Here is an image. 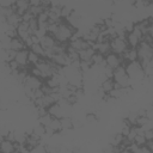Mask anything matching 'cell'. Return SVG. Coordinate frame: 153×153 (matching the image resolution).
Masks as SVG:
<instances>
[{"label":"cell","mask_w":153,"mask_h":153,"mask_svg":"<svg viewBox=\"0 0 153 153\" xmlns=\"http://www.w3.org/2000/svg\"><path fill=\"white\" fill-rule=\"evenodd\" d=\"M75 32H76V29L73 27L66 19H62L59 23V30L55 35V38L57 42H69V39Z\"/></svg>","instance_id":"6da1fadb"},{"label":"cell","mask_w":153,"mask_h":153,"mask_svg":"<svg viewBox=\"0 0 153 153\" xmlns=\"http://www.w3.org/2000/svg\"><path fill=\"white\" fill-rule=\"evenodd\" d=\"M137 48V60L143 67L147 65L153 57V43H148L146 41H141Z\"/></svg>","instance_id":"7a4b0ae2"},{"label":"cell","mask_w":153,"mask_h":153,"mask_svg":"<svg viewBox=\"0 0 153 153\" xmlns=\"http://www.w3.org/2000/svg\"><path fill=\"white\" fill-rule=\"evenodd\" d=\"M114 80L120 87H128L130 86V78L127 74L126 66L120 65L114 69Z\"/></svg>","instance_id":"3957f363"},{"label":"cell","mask_w":153,"mask_h":153,"mask_svg":"<svg viewBox=\"0 0 153 153\" xmlns=\"http://www.w3.org/2000/svg\"><path fill=\"white\" fill-rule=\"evenodd\" d=\"M110 44H111V50L118 55H122L127 49H128V42L127 38L124 36H116L114 38L110 39Z\"/></svg>","instance_id":"277c9868"},{"label":"cell","mask_w":153,"mask_h":153,"mask_svg":"<svg viewBox=\"0 0 153 153\" xmlns=\"http://www.w3.org/2000/svg\"><path fill=\"white\" fill-rule=\"evenodd\" d=\"M44 79H41V78H37L32 74H27L26 78L24 79L23 81V86L24 88H27V90H36V88H39L42 85H43V81Z\"/></svg>","instance_id":"5b68a950"},{"label":"cell","mask_w":153,"mask_h":153,"mask_svg":"<svg viewBox=\"0 0 153 153\" xmlns=\"http://www.w3.org/2000/svg\"><path fill=\"white\" fill-rule=\"evenodd\" d=\"M105 62H106V66H109V67H111V68H116V67H118L120 65H127V62L123 60V57H122V55H118V54H116V53H114V51H111L110 54H108L106 56H105Z\"/></svg>","instance_id":"8992f818"},{"label":"cell","mask_w":153,"mask_h":153,"mask_svg":"<svg viewBox=\"0 0 153 153\" xmlns=\"http://www.w3.org/2000/svg\"><path fill=\"white\" fill-rule=\"evenodd\" d=\"M27 56H29V49H23V50L17 51V55H16V59L14 60L19 63L20 68H27V66H30L29 65Z\"/></svg>","instance_id":"52a82bcc"},{"label":"cell","mask_w":153,"mask_h":153,"mask_svg":"<svg viewBox=\"0 0 153 153\" xmlns=\"http://www.w3.org/2000/svg\"><path fill=\"white\" fill-rule=\"evenodd\" d=\"M93 49L96 51H99L100 54H103L104 56H106L108 54H110L112 50H111V44H110V41H105V42H96L94 45H93Z\"/></svg>","instance_id":"ba28073f"},{"label":"cell","mask_w":153,"mask_h":153,"mask_svg":"<svg viewBox=\"0 0 153 153\" xmlns=\"http://www.w3.org/2000/svg\"><path fill=\"white\" fill-rule=\"evenodd\" d=\"M39 43L42 44V47L44 49H50V48H54L56 45L57 41H56V38L54 36H51L49 33H45L44 36L41 37V42Z\"/></svg>","instance_id":"9c48e42d"},{"label":"cell","mask_w":153,"mask_h":153,"mask_svg":"<svg viewBox=\"0 0 153 153\" xmlns=\"http://www.w3.org/2000/svg\"><path fill=\"white\" fill-rule=\"evenodd\" d=\"M17 32H18V37H20L23 41H26L31 35L29 32V24L25 22H22L18 26H17Z\"/></svg>","instance_id":"30bf717a"},{"label":"cell","mask_w":153,"mask_h":153,"mask_svg":"<svg viewBox=\"0 0 153 153\" xmlns=\"http://www.w3.org/2000/svg\"><path fill=\"white\" fill-rule=\"evenodd\" d=\"M0 149L4 153H14L16 152L14 142L13 141H10V140H7L5 137H2L1 139V142H0Z\"/></svg>","instance_id":"8fae6325"},{"label":"cell","mask_w":153,"mask_h":153,"mask_svg":"<svg viewBox=\"0 0 153 153\" xmlns=\"http://www.w3.org/2000/svg\"><path fill=\"white\" fill-rule=\"evenodd\" d=\"M123 60L128 63L130 61H135L137 60V48H133V47H128V49L122 54Z\"/></svg>","instance_id":"7c38bea8"},{"label":"cell","mask_w":153,"mask_h":153,"mask_svg":"<svg viewBox=\"0 0 153 153\" xmlns=\"http://www.w3.org/2000/svg\"><path fill=\"white\" fill-rule=\"evenodd\" d=\"M48 114H50L53 117H59V118H61V117L65 116L63 109H62V106L59 104V102L51 104V105L48 108Z\"/></svg>","instance_id":"4fadbf2b"},{"label":"cell","mask_w":153,"mask_h":153,"mask_svg":"<svg viewBox=\"0 0 153 153\" xmlns=\"http://www.w3.org/2000/svg\"><path fill=\"white\" fill-rule=\"evenodd\" d=\"M94 53H96V50L93 48H91V47L85 48L79 51V59H80V61H91Z\"/></svg>","instance_id":"5bb4252c"},{"label":"cell","mask_w":153,"mask_h":153,"mask_svg":"<svg viewBox=\"0 0 153 153\" xmlns=\"http://www.w3.org/2000/svg\"><path fill=\"white\" fill-rule=\"evenodd\" d=\"M14 4L17 5V13H19L20 16H23L31 7L29 0H16Z\"/></svg>","instance_id":"9a60e30c"},{"label":"cell","mask_w":153,"mask_h":153,"mask_svg":"<svg viewBox=\"0 0 153 153\" xmlns=\"http://www.w3.org/2000/svg\"><path fill=\"white\" fill-rule=\"evenodd\" d=\"M126 38H127L128 45H129V47H133V48H136V47L140 44V42H141V37H139V36H137L136 33H134L133 31L128 32L127 36H126Z\"/></svg>","instance_id":"2e32d148"},{"label":"cell","mask_w":153,"mask_h":153,"mask_svg":"<svg viewBox=\"0 0 153 153\" xmlns=\"http://www.w3.org/2000/svg\"><path fill=\"white\" fill-rule=\"evenodd\" d=\"M11 49L16 50V51H19V50H23V49H29L25 44V42L20 38V37H14L12 38L11 41Z\"/></svg>","instance_id":"e0dca14e"},{"label":"cell","mask_w":153,"mask_h":153,"mask_svg":"<svg viewBox=\"0 0 153 153\" xmlns=\"http://www.w3.org/2000/svg\"><path fill=\"white\" fill-rule=\"evenodd\" d=\"M22 22H23L22 16H20L19 13H17V12L10 14V16L6 18V23H7L8 25H11V26H14V27H17Z\"/></svg>","instance_id":"ac0fdd59"},{"label":"cell","mask_w":153,"mask_h":153,"mask_svg":"<svg viewBox=\"0 0 153 153\" xmlns=\"http://www.w3.org/2000/svg\"><path fill=\"white\" fill-rule=\"evenodd\" d=\"M100 87L105 93H110L115 88V80L114 78H106L100 82Z\"/></svg>","instance_id":"d6986e66"},{"label":"cell","mask_w":153,"mask_h":153,"mask_svg":"<svg viewBox=\"0 0 153 153\" xmlns=\"http://www.w3.org/2000/svg\"><path fill=\"white\" fill-rule=\"evenodd\" d=\"M92 62L94 66H99L100 68L105 67L106 66V62H105V56L103 54H100L99 51H96L94 55L92 56Z\"/></svg>","instance_id":"ffe728a7"},{"label":"cell","mask_w":153,"mask_h":153,"mask_svg":"<svg viewBox=\"0 0 153 153\" xmlns=\"http://www.w3.org/2000/svg\"><path fill=\"white\" fill-rule=\"evenodd\" d=\"M44 82L50 86L51 88H56V87H60V78H59V74H54L49 78H47L44 80Z\"/></svg>","instance_id":"44dd1931"},{"label":"cell","mask_w":153,"mask_h":153,"mask_svg":"<svg viewBox=\"0 0 153 153\" xmlns=\"http://www.w3.org/2000/svg\"><path fill=\"white\" fill-rule=\"evenodd\" d=\"M49 127L55 131V133H60L62 130V124H61V118L59 117H53L51 122L49 123Z\"/></svg>","instance_id":"7402d4cb"},{"label":"cell","mask_w":153,"mask_h":153,"mask_svg":"<svg viewBox=\"0 0 153 153\" xmlns=\"http://www.w3.org/2000/svg\"><path fill=\"white\" fill-rule=\"evenodd\" d=\"M27 24H29V32H30V35H35L37 32V30L39 29V23H38L37 17L32 18Z\"/></svg>","instance_id":"603a6c76"},{"label":"cell","mask_w":153,"mask_h":153,"mask_svg":"<svg viewBox=\"0 0 153 153\" xmlns=\"http://www.w3.org/2000/svg\"><path fill=\"white\" fill-rule=\"evenodd\" d=\"M29 49L32 50V51H35V53H36L37 55H39L41 57H45V49L42 47L41 43H35V44H32Z\"/></svg>","instance_id":"cb8c5ba5"},{"label":"cell","mask_w":153,"mask_h":153,"mask_svg":"<svg viewBox=\"0 0 153 153\" xmlns=\"http://www.w3.org/2000/svg\"><path fill=\"white\" fill-rule=\"evenodd\" d=\"M61 124H62V130H69L73 128V120L69 116H63L61 117Z\"/></svg>","instance_id":"d4e9b609"},{"label":"cell","mask_w":153,"mask_h":153,"mask_svg":"<svg viewBox=\"0 0 153 153\" xmlns=\"http://www.w3.org/2000/svg\"><path fill=\"white\" fill-rule=\"evenodd\" d=\"M39 59H41L39 55H37L35 51H32V50L29 49V56H27V60H29V65H30V66L36 65V63L39 61Z\"/></svg>","instance_id":"484cf974"},{"label":"cell","mask_w":153,"mask_h":153,"mask_svg":"<svg viewBox=\"0 0 153 153\" xmlns=\"http://www.w3.org/2000/svg\"><path fill=\"white\" fill-rule=\"evenodd\" d=\"M51 120H53V116L50 115V114H45V115H42V116H39L38 117V122L41 123V124H43V126H49V123L51 122Z\"/></svg>","instance_id":"4316f807"},{"label":"cell","mask_w":153,"mask_h":153,"mask_svg":"<svg viewBox=\"0 0 153 153\" xmlns=\"http://www.w3.org/2000/svg\"><path fill=\"white\" fill-rule=\"evenodd\" d=\"M126 118L128 120V122L131 126H136L137 124V120H139V115H137V112H129Z\"/></svg>","instance_id":"83f0119b"},{"label":"cell","mask_w":153,"mask_h":153,"mask_svg":"<svg viewBox=\"0 0 153 153\" xmlns=\"http://www.w3.org/2000/svg\"><path fill=\"white\" fill-rule=\"evenodd\" d=\"M29 72H30V74H32V75H35V76H37V78L44 79L42 71H41L38 67H36V66H30V69H29Z\"/></svg>","instance_id":"f1b7e54d"},{"label":"cell","mask_w":153,"mask_h":153,"mask_svg":"<svg viewBox=\"0 0 153 153\" xmlns=\"http://www.w3.org/2000/svg\"><path fill=\"white\" fill-rule=\"evenodd\" d=\"M29 10H30V12H31L35 17H37L39 13H42L43 11H45V7H43L42 5H39V6H31Z\"/></svg>","instance_id":"f546056e"},{"label":"cell","mask_w":153,"mask_h":153,"mask_svg":"<svg viewBox=\"0 0 153 153\" xmlns=\"http://www.w3.org/2000/svg\"><path fill=\"white\" fill-rule=\"evenodd\" d=\"M72 13H73V12H72V10H71L69 7L62 6V8H61V17H62L63 19H67Z\"/></svg>","instance_id":"4dcf8cb0"},{"label":"cell","mask_w":153,"mask_h":153,"mask_svg":"<svg viewBox=\"0 0 153 153\" xmlns=\"http://www.w3.org/2000/svg\"><path fill=\"white\" fill-rule=\"evenodd\" d=\"M146 137H145V135H142V134H137L136 136H135V139H134V142L136 143V145H139V146H142V145H145L146 143Z\"/></svg>","instance_id":"1f68e13d"},{"label":"cell","mask_w":153,"mask_h":153,"mask_svg":"<svg viewBox=\"0 0 153 153\" xmlns=\"http://www.w3.org/2000/svg\"><path fill=\"white\" fill-rule=\"evenodd\" d=\"M32 18H35V16H33V14L30 12V10H27V11H26V12H25V13L22 16L23 22H25V23H29V22H30Z\"/></svg>","instance_id":"d6a6232c"},{"label":"cell","mask_w":153,"mask_h":153,"mask_svg":"<svg viewBox=\"0 0 153 153\" xmlns=\"http://www.w3.org/2000/svg\"><path fill=\"white\" fill-rule=\"evenodd\" d=\"M78 96H76V93H72L71 96H68L66 99H67V103L68 104H71V105H74V104H76V102H78Z\"/></svg>","instance_id":"836d02e7"},{"label":"cell","mask_w":153,"mask_h":153,"mask_svg":"<svg viewBox=\"0 0 153 153\" xmlns=\"http://www.w3.org/2000/svg\"><path fill=\"white\" fill-rule=\"evenodd\" d=\"M31 6H39L42 4V0H29Z\"/></svg>","instance_id":"e575fe53"},{"label":"cell","mask_w":153,"mask_h":153,"mask_svg":"<svg viewBox=\"0 0 153 153\" xmlns=\"http://www.w3.org/2000/svg\"><path fill=\"white\" fill-rule=\"evenodd\" d=\"M153 4V0H142V5L143 6H149Z\"/></svg>","instance_id":"d590c367"},{"label":"cell","mask_w":153,"mask_h":153,"mask_svg":"<svg viewBox=\"0 0 153 153\" xmlns=\"http://www.w3.org/2000/svg\"><path fill=\"white\" fill-rule=\"evenodd\" d=\"M152 62H153V57H152Z\"/></svg>","instance_id":"8d00e7d4"}]
</instances>
